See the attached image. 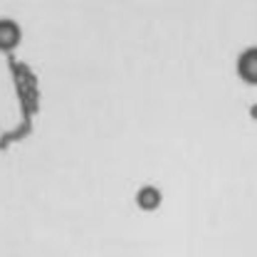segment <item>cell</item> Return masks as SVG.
<instances>
[{
	"mask_svg": "<svg viewBox=\"0 0 257 257\" xmlns=\"http://www.w3.org/2000/svg\"><path fill=\"white\" fill-rule=\"evenodd\" d=\"M23 40V30L15 20L0 18V52H13Z\"/></svg>",
	"mask_w": 257,
	"mask_h": 257,
	"instance_id": "obj_1",
	"label": "cell"
},
{
	"mask_svg": "<svg viewBox=\"0 0 257 257\" xmlns=\"http://www.w3.org/2000/svg\"><path fill=\"white\" fill-rule=\"evenodd\" d=\"M237 72H240V77H242L245 82H250V84L257 82V52L252 47L237 60Z\"/></svg>",
	"mask_w": 257,
	"mask_h": 257,
	"instance_id": "obj_2",
	"label": "cell"
},
{
	"mask_svg": "<svg viewBox=\"0 0 257 257\" xmlns=\"http://www.w3.org/2000/svg\"><path fill=\"white\" fill-rule=\"evenodd\" d=\"M136 203H139V208H144V210H154V208L161 205V191L154 188V186H146V188L139 191Z\"/></svg>",
	"mask_w": 257,
	"mask_h": 257,
	"instance_id": "obj_3",
	"label": "cell"
}]
</instances>
